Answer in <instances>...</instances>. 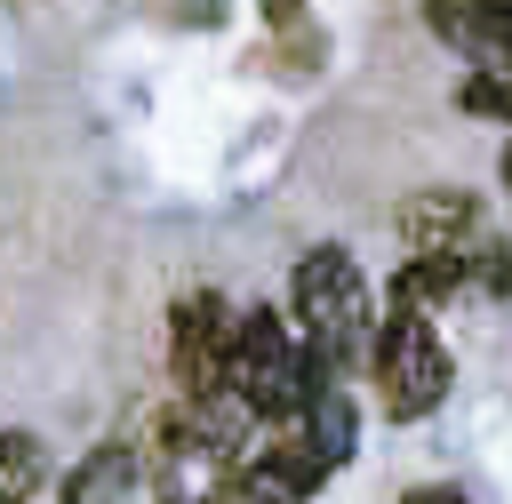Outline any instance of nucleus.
I'll use <instances>...</instances> for the list:
<instances>
[{
	"mask_svg": "<svg viewBox=\"0 0 512 504\" xmlns=\"http://www.w3.org/2000/svg\"><path fill=\"white\" fill-rule=\"evenodd\" d=\"M288 328L304 336V352L344 384L352 368H368L376 344V296L360 280V264L344 248H304L288 272Z\"/></svg>",
	"mask_w": 512,
	"mask_h": 504,
	"instance_id": "f257e3e1",
	"label": "nucleus"
},
{
	"mask_svg": "<svg viewBox=\"0 0 512 504\" xmlns=\"http://www.w3.org/2000/svg\"><path fill=\"white\" fill-rule=\"evenodd\" d=\"M368 384H376V400H384L392 424H424L448 400V344H440L432 312L384 304L376 344H368Z\"/></svg>",
	"mask_w": 512,
	"mask_h": 504,
	"instance_id": "f03ea898",
	"label": "nucleus"
},
{
	"mask_svg": "<svg viewBox=\"0 0 512 504\" xmlns=\"http://www.w3.org/2000/svg\"><path fill=\"white\" fill-rule=\"evenodd\" d=\"M400 240H408V256H456L480 288L512 280V248H504V232L488 224V208L472 192H448V184L408 192L400 200Z\"/></svg>",
	"mask_w": 512,
	"mask_h": 504,
	"instance_id": "7ed1b4c3",
	"label": "nucleus"
},
{
	"mask_svg": "<svg viewBox=\"0 0 512 504\" xmlns=\"http://www.w3.org/2000/svg\"><path fill=\"white\" fill-rule=\"evenodd\" d=\"M232 336H240V312H232L216 288H184V296L168 304V368H176V392H184V400L224 392V376H232Z\"/></svg>",
	"mask_w": 512,
	"mask_h": 504,
	"instance_id": "20e7f679",
	"label": "nucleus"
},
{
	"mask_svg": "<svg viewBox=\"0 0 512 504\" xmlns=\"http://www.w3.org/2000/svg\"><path fill=\"white\" fill-rule=\"evenodd\" d=\"M424 24L472 72H512V0H424Z\"/></svg>",
	"mask_w": 512,
	"mask_h": 504,
	"instance_id": "39448f33",
	"label": "nucleus"
},
{
	"mask_svg": "<svg viewBox=\"0 0 512 504\" xmlns=\"http://www.w3.org/2000/svg\"><path fill=\"white\" fill-rule=\"evenodd\" d=\"M280 440H288L304 464L336 472V464L352 456V400H344V384H320V392L304 400V416H296V424H280Z\"/></svg>",
	"mask_w": 512,
	"mask_h": 504,
	"instance_id": "423d86ee",
	"label": "nucleus"
},
{
	"mask_svg": "<svg viewBox=\"0 0 512 504\" xmlns=\"http://www.w3.org/2000/svg\"><path fill=\"white\" fill-rule=\"evenodd\" d=\"M128 472H136V456H128V440H104L72 480H64V504H112L120 488H128Z\"/></svg>",
	"mask_w": 512,
	"mask_h": 504,
	"instance_id": "0eeeda50",
	"label": "nucleus"
},
{
	"mask_svg": "<svg viewBox=\"0 0 512 504\" xmlns=\"http://www.w3.org/2000/svg\"><path fill=\"white\" fill-rule=\"evenodd\" d=\"M40 440L32 432H0V504H32V488H40Z\"/></svg>",
	"mask_w": 512,
	"mask_h": 504,
	"instance_id": "6e6552de",
	"label": "nucleus"
},
{
	"mask_svg": "<svg viewBox=\"0 0 512 504\" xmlns=\"http://www.w3.org/2000/svg\"><path fill=\"white\" fill-rule=\"evenodd\" d=\"M200 504H296V496H288V488H280L264 464H240V472H224V480H216Z\"/></svg>",
	"mask_w": 512,
	"mask_h": 504,
	"instance_id": "1a4fd4ad",
	"label": "nucleus"
},
{
	"mask_svg": "<svg viewBox=\"0 0 512 504\" xmlns=\"http://www.w3.org/2000/svg\"><path fill=\"white\" fill-rule=\"evenodd\" d=\"M464 112L512 128V72H472V80H464Z\"/></svg>",
	"mask_w": 512,
	"mask_h": 504,
	"instance_id": "9d476101",
	"label": "nucleus"
},
{
	"mask_svg": "<svg viewBox=\"0 0 512 504\" xmlns=\"http://www.w3.org/2000/svg\"><path fill=\"white\" fill-rule=\"evenodd\" d=\"M400 504H472V496H464V488H448V480H424V488H408Z\"/></svg>",
	"mask_w": 512,
	"mask_h": 504,
	"instance_id": "9b49d317",
	"label": "nucleus"
},
{
	"mask_svg": "<svg viewBox=\"0 0 512 504\" xmlns=\"http://www.w3.org/2000/svg\"><path fill=\"white\" fill-rule=\"evenodd\" d=\"M496 176H504V192H512V144H504V160H496Z\"/></svg>",
	"mask_w": 512,
	"mask_h": 504,
	"instance_id": "f8f14e48",
	"label": "nucleus"
}]
</instances>
